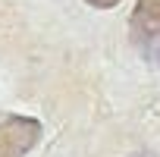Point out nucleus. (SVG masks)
I'll list each match as a JSON object with an SVG mask.
<instances>
[{
  "label": "nucleus",
  "instance_id": "obj_1",
  "mask_svg": "<svg viewBox=\"0 0 160 157\" xmlns=\"http://www.w3.org/2000/svg\"><path fill=\"white\" fill-rule=\"evenodd\" d=\"M129 38L135 53L151 63L160 66V0H138L132 19H129Z\"/></svg>",
  "mask_w": 160,
  "mask_h": 157
},
{
  "label": "nucleus",
  "instance_id": "obj_2",
  "mask_svg": "<svg viewBox=\"0 0 160 157\" xmlns=\"http://www.w3.org/2000/svg\"><path fill=\"white\" fill-rule=\"evenodd\" d=\"M41 123L22 113H0V157H25L41 141Z\"/></svg>",
  "mask_w": 160,
  "mask_h": 157
},
{
  "label": "nucleus",
  "instance_id": "obj_3",
  "mask_svg": "<svg viewBox=\"0 0 160 157\" xmlns=\"http://www.w3.org/2000/svg\"><path fill=\"white\" fill-rule=\"evenodd\" d=\"M88 7H94V10H110V7H116L119 0H85Z\"/></svg>",
  "mask_w": 160,
  "mask_h": 157
},
{
  "label": "nucleus",
  "instance_id": "obj_4",
  "mask_svg": "<svg viewBox=\"0 0 160 157\" xmlns=\"http://www.w3.org/2000/svg\"><path fill=\"white\" fill-rule=\"evenodd\" d=\"M129 157H154L151 151H135V154H129Z\"/></svg>",
  "mask_w": 160,
  "mask_h": 157
}]
</instances>
